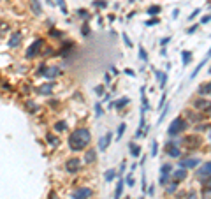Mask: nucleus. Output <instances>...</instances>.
Segmentation results:
<instances>
[{
	"label": "nucleus",
	"instance_id": "nucleus-14",
	"mask_svg": "<svg viewBox=\"0 0 211 199\" xmlns=\"http://www.w3.org/2000/svg\"><path fill=\"white\" fill-rule=\"evenodd\" d=\"M30 7H32V11H34L37 16H40V14H42V5H40V0H30Z\"/></svg>",
	"mask_w": 211,
	"mask_h": 199
},
{
	"label": "nucleus",
	"instance_id": "nucleus-27",
	"mask_svg": "<svg viewBox=\"0 0 211 199\" xmlns=\"http://www.w3.org/2000/svg\"><path fill=\"white\" fill-rule=\"evenodd\" d=\"M129 102H130V99H129V97H123L121 100H118V102H115V106L118 108V109H121V108H125V106H127Z\"/></svg>",
	"mask_w": 211,
	"mask_h": 199
},
{
	"label": "nucleus",
	"instance_id": "nucleus-50",
	"mask_svg": "<svg viewBox=\"0 0 211 199\" xmlns=\"http://www.w3.org/2000/svg\"><path fill=\"white\" fill-rule=\"evenodd\" d=\"M208 21H211V14H208V16H204V18L201 20V23H208Z\"/></svg>",
	"mask_w": 211,
	"mask_h": 199
},
{
	"label": "nucleus",
	"instance_id": "nucleus-39",
	"mask_svg": "<svg viewBox=\"0 0 211 199\" xmlns=\"http://www.w3.org/2000/svg\"><path fill=\"white\" fill-rule=\"evenodd\" d=\"M167 180H169V175H160L158 183H160V185H167Z\"/></svg>",
	"mask_w": 211,
	"mask_h": 199
},
{
	"label": "nucleus",
	"instance_id": "nucleus-56",
	"mask_svg": "<svg viewBox=\"0 0 211 199\" xmlns=\"http://www.w3.org/2000/svg\"><path fill=\"white\" fill-rule=\"evenodd\" d=\"M187 199H195V194H193V192H192V194H188V198H187Z\"/></svg>",
	"mask_w": 211,
	"mask_h": 199
},
{
	"label": "nucleus",
	"instance_id": "nucleus-33",
	"mask_svg": "<svg viewBox=\"0 0 211 199\" xmlns=\"http://www.w3.org/2000/svg\"><path fill=\"white\" fill-rule=\"evenodd\" d=\"M81 34H83L85 37L90 35V25H88V23H83V27H81Z\"/></svg>",
	"mask_w": 211,
	"mask_h": 199
},
{
	"label": "nucleus",
	"instance_id": "nucleus-4",
	"mask_svg": "<svg viewBox=\"0 0 211 199\" xmlns=\"http://www.w3.org/2000/svg\"><path fill=\"white\" fill-rule=\"evenodd\" d=\"M92 194H93V192H92L90 187H79L77 190L72 192L71 198H72V199H90V198H92Z\"/></svg>",
	"mask_w": 211,
	"mask_h": 199
},
{
	"label": "nucleus",
	"instance_id": "nucleus-32",
	"mask_svg": "<svg viewBox=\"0 0 211 199\" xmlns=\"http://www.w3.org/2000/svg\"><path fill=\"white\" fill-rule=\"evenodd\" d=\"M160 11H162V9H160V5H151V7L148 9V14H150V16H155V14H158Z\"/></svg>",
	"mask_w": 211,
	"mask_h": 199
},
{
	"label": "nucleus",
	"instance_id": "nucleus-58",
	"mask_svg": "<svg viewBox=\"0 0 211 199\" xmlns=\"http://www.w3.org/2000/svg\"><path fill=\"white\" fill-rule=\"evenodd\" d=\"M208 72H211V67H210V71H208Z\"/></svg>",
	"mask_w": 211,
	"mask_h": 199
},
{
	"label": "nucleus",
	"instance_id": "nucleus-21",
	"mask_svg": "<svg viewBox=\"0 0 211 199\" xmlns=\"http://www.w3.org/2000/svg\"><path fill=\"white\" fill-rule=\"evenodd\" d=\"M181 57H183V67H187L192 58V51H181Z\"/></svg>",
	"mask_w": 211,
	"mask_h": 199
},
{
	"label": "nucleus",
	"instance_id": "nucleus-6",
	"mask_svg": "<svg viewBox=\"0 0 211 199\" xmlns=\"http://www.w3.org/2000/svg\"><path fill=\"white\" fill-rule=\"evenodd\" d=\"M79 167H81V160L77 159V157H71V159L65 162V171L67 173H77Z\"/></svg>",
	"mask_w": 211,
	"mask_h": 199
},
{
	"label": "nucleus",
	"instance_id": "nucleus-31",
	"mask_svg": "<svg viewBox=\"0 0 211 199\" xmlns=\"http://www.w3.org/2000/svg\"><path fill=\"white\" fill-rule=\"evenodd\" d=\"M77 16L83 18V20H88V18H90V13H88L86 9H77Z\"/></svg>",
	"mask_w": 211,
	"mask_h": 199
},
{
	"label": "nucleus",
	"instance_id": "nucleus-19",
	"mask_svg": "<svg viewBox=\"0 0 211 199\" xmlns=\"http://www.w3.org/2000/svg\"><path fill=\"white\" fill-rule=\"evenodd\" d=\"M25 106H26V109H28L30 113H35V111L39 109V108H37V104H35V102H34L32 99H28V100H26V102H25Z\"/></svg>",
	"mask_w": 211,
	"mask_h": 199
},
{
	"label": "nucleus",
	"instance_id": "nucleus-5",
	"mask_svg": "<svg viewBox=\"0 0 211 199\" xmlns=\"http://www.w3.org/2000/svg\"><path fill=\"white\" fill-rule=\"evenodd\" d=\"M181 141H169V143H165V153L169 155V157H174V159H178L181 153H179V150H178V146L176 144H179Z\"/></svg>",
	"mask_w": 211,
	"mask_h": 199
},
{
	"label": "nucleus",
	"instance_id": "nucleus-12",
	"mask_svg": "<svg viewBox=\"0 0 211 199\" xmlns=\"http://www.w3.org/2000/svg\"><path fill=\"white\" fill-rule=\"evenodd\" d=\"M60 74H62V71H60L58 67H48L46 72H44V76H46L48 80H55V78H58Z\"/></svg>",
	"mask_w": 211,
	"mask_h": 199
},
{
	"label": "nucleus",
	"instance_id": "nucleus-59",
	"mask_svg": "<svg viewBox=\"0 0 211 199\" xmlns=\"http://www.w3.org/2000/svg\"><path fill=\"white\" fill-rule=\"evenodd\" d=\"M127 199H129V198H127Z\"/></svg>",
	"mask_w": 211,
	"mask_h": 199
},
{
	"label": "nucleus",
	"instance_id": "nucleus-37",
	"mask_svg": "<svg viewBox=\"0 0 211 199\" xmlns=\"http://www.w3.org/2000/svg\"><path fill=\"white\" fill-rule=\"evenodd\" d=\"M102 113H104V109H102L100 102H97L95 104V116H102Z\"/></svg>",
	"mask_w": 211,
	"mask_h": 199
},
{
	"label": "nucleus",
	"instance_id": "nucleus-48",
	"mask_svg": "<svg viewBox=\"0 0 211 199\" xmlns=\"http://www.w3.org/2000/svg\"><path fill=\"white\" fill-rule=\"evenodd\" d=\"M195 30H197V25H192V27H190V28L187 30V34H193Z\"/></svg>",
	"mask_w": 211,
	"mask_h": 199
},
{
	"label": "nucleus",
	"instance_id": "nucleus-60",
	"mask_svg": "<svg viewBox=\"0 0 211 199\" xmlns=\"http://www.w3.org/2000/svg\"><path fill=\"white\" fill-rule=\"evenodd\" d=\"M210 138H211V136H210Z\"/></svg>",
	"mask_w": 211,
	"mask_h": 199
},
{
	"label": "nucleus",
	"instance_id": "nucleus-46",
	"mask_svg": "<svg viewBox=\"0 0 211 199\" xmlns=\"http://www.w3.org/2000/svg\"><path fill=\"white\" fill-rule=\"evenodd\" d=\"M164 104H165V95H162V99H160V102H158V109H162Z\"/></svg>",
	"mask_w": 211,
	"mask_h": 199
},
{
	"label": "nucleus",
	"instance_id": "nucleus-20",
	"mask_svg": "<svg viewBox=\"0 0 211 199\" xmlns=\"http://www.w3.org/2000/svg\"><path fill=\"white\" fill-rule=\"evenodd\" d=\"M139 153H141V146L130 143V155H132V157H139Z\"/></svg>",
	"mask_w": 211,
	"mask_h": 199
},
{
	"label": "nucleus",
	"instance_id": "nucleus-41",
	"mask_svg": "<svg viewBox=\"0 0 211 199\" xmlns=\"http://www.w3.org/2000/svg\"><path fill=\"white\" fill-rule=\"evenodd\" d=\"M178 183H179V181H176V180H174L173 185H169V187H167V192H174V190L178 189Z\"/></svg>",
	"mask_w": 211,
	"mask_h": 199
},
{
	"label": "nucleus",
	"instance_id": "nucleus-25",
	"mask_svg": "<svg viewBox=\"0 0 211 199\" xmlns=\"http://www.w3.org/2000/svg\"><path fill=\"white\" fill-rule=\"evenodd\" d=\"M46 141H48V144H49V146H53V148H57V146H58V139L55 138V136H51V134H48V136H46Z\"/></svg>",
	"mask_w": 211,
	"mask_h": 199
},
{
	"label": "nucleus",
	"instance_id": "nucleus-10",
	"mask_svg": "<svg viewBox=\"0 0 211 199\" xmlns=\"http://www.w3.org/2000/svg\"><path fill=\"white\" fill-rule=\"evenodd\" d=\"M197 176H199V178H210L211 176V162H206V164L197 171Z\"/></svg>",
	"mask_w": 211,
	"mask_h": 199
},
{
	"label": "nucleus",
	"instance_id": "nucleus-49",
	"mask_svg": "<svg viewBox=\"0 0 211 199\" xmlns=\"http://www.w3.org/2000/svg\"><path fill=\"white\" fill-rule=\"evenodd\" d=\"M48 199H58L57 198V192H55V190H49V198Z\"/></svg>",
	"mask_w": 211,
	"mask_h": 199
},
{
	"label": "nucleus",
	"instance_id": "nucleus-45",
	"mask_svg": "<svg viewBox=\"0 0 211 199\" xmlns=\"http://www.w3.org/2000/svg\"><path fill=\"white\" fill-rule=\"evenodd\" d=\"M199 13H201V9H195V11H193L192 14H190V16H188V21H190V20H193V18H195V16H197V14H199Z\"/></svg>",
	"mask_w": 211,
	"mask_h": 199
},
{
	"label": "nucleus",
	"instance_id": "nucleus-29",
	"mask_svg": "<svg viewBox=\"0 0 211 199\" xmlns=\"http://www.w3.org/2000/svg\"><path fill=\"white\" fill-rule=\"evenodd\" d=\"M173 171V166L171 164H164L162 167H160V175H169Z\"/></svg>",
	"mask_w": 211,
	"mask_h": 199
},
{
	"label": "nucleus",
	"instance_id": "nucleus-40",
	"mask_svg": "<svg viewBox=\"0 0 211 199\" xmlns=\"http://www.w3.org/2000/svg\"><path fill=\"white\" fill-rule=\"evenodd\" d=\"M104 88H106V85H99V86H95V94L97 95H102V94H104Z\"/></svg>",
	"mask_w": 211,
	"mask_h": 199
},
{
	"label": "nucleus",
	"instance_id": "nucleus-51",
	"mask_svg": "<svg viewBox=\"0 0 211 199\" xmlns=\"http://www.w3.org/2000/svg\"><path fill=\"white\" fill-rule=\"evenodd\" d=\"M125 74H129V76H135V72L132 69H125Z\"/></svg>",
	"mask_w": 211,
	"mask_h": 199
},
{
	"label": "nucleus",
	"instance_id": "nucleus-15",
	"mask_svg": "<svg viewBox=\"0 0 211 199\" xmlns=\"http://www.w3.org/2000/svg\"><path fill=\"white\" fill-rule=\"evenodd\" d=\"M123 187H125V180L120 178L118 185H116V190H115V199H121V194H123Z\"/></svg>",
	"mask_w": 211,
	"mask_h": 199
},
{
	"label": "nucleus",
	"instance_id": "nucleus-24",
	"mask_svg": "<svg viewBox=\"0 0 211 199\" xmlns=\"http://www.w3.org/2000/svg\"><path fill=\"white\" fill-rule=\"evenodd\" d=\"M139 58L143 60V62H148V53H146V49H144L143 44H139Z\"/></svg>",
	"mask_w": 211,
	"mask_h": 199
},
{
	"label": "nucleus",
	"instance_id": "nucleus-7",
	"mask_svg": "<svg viewBox=\"0 0 211 199\" xmlns=\"http://www.w3.org/2000/svg\"><path fill=\"white\" fill-rule=\"evenodd\" d=\"M21 39H23V34H21V32H14V34L9 37V41H7V46H9V48H18Z\"/></svg>",
	"mask_w": 211,
	"mask_h": 199
},
{
	"label": "nucleus",
	"instance_id": "nucleus-3",
	"mask_svg": "<svg viewBox=\"0 0 211 199\" xmlns=\"http://www.w3.org/2000/svg\"><path fill=\"white\" fill-rule=\"evenodd\" d=\"M187 125H188V123H187L185 120L181 118V116H178V118L173 120V122H171V125H169V134H171V136L179 134L181 130H185V129H187Z\"/></svg>",
	"mask_w": 211,
	"mask_h": 199
},
{
	"label": "nucleus",
	"instance_id": "nucleus-30",
	"mask_svg": "<svg viewBox=\"0 0 211 199\" xmlns=\"http://www.w3.org/2000/svg\"><path fill=\"white\" fill-rule=\"evenodd\" d=\"M157 153H158V141L153 139L151 141V157H157Z\"/></svg>",
	"mask_w": 211,
	"mask_h": 199
},
{
	"label": "nucleus",
	"instance_id": "nucleus-35",
	"mask_svg": "<svg viewBox=\"0 0 211 199\" xmlns=\"http://www.w3.org/2000/svg\"><path fill=\"white\" fill-rule=\"evenodd\" d=\"M125 123H120V127H118V132H116V138H118V141H120V138L123 136V132H125Z\"/></svg>",
	"mask_w": 211,
	"mask_h": 199
},
{
	"label": "nucleus",
	"instance_id": "nucleus-11",
	"mask_svg": "<svg viewBox=\"0 0 211 199\" xmlns=\"http://www.w3.org/2000/svg\"><path fill=\"white\" fill-rule=\"evenodd\" d=\"M195 166H199V159H183L179 160V167H185V169H192Z\"/></svg>",
	"mask_w": 211,
	"mask_h": 199
},
{
	"label": "nucleus",
	"instance_id": "nucleus-13",
	"mask_svg": "<svg viewBox=\"0 0 211 199\" xmlns=\"http://www.w3.org/2000/svg\"><path fill=\"white\" fill-rule=\"evenodd\" d=\"M173 178L176 180V181H181V180L187 178V169L185 167H179V169H176L173 173Z\"/></svg>",
	"mask_w": 211,
	"mask_h": 199
},
{
	"label": "nucleus",
	"instance_id": "nucleus-2",
	"mask_svg": "<svg viewBox=\"0 0 211 199\" xmlns=\"http://www.w3.org/2000/svg\"><path fill=\"white\" fill-rule=\"evenodd\" d=\"M42 46H44V41H42V39H35L32 44H30V46H28V49L25 51V58L34 60L35 57H39V53H40Z\"/></svg>",
	"mask_w": 211,
	"mask_h": 199
},
{
	"label": "nucleus",
	"instance_id": "nucleus-43",
	"mask_svg": "<svg viewBox=\"0 0 211 199\" xmlns=\"http://www.w3.org/2000/svg\"><path fill=\"white\" fill-rule=\"evenodd\" d=\"M211 125H208V123H204V125H202V123H201V125H197V127H195V129H197V130H208V129H210Z\"/></svg>",
	"mask_w": 211,
	"mask_h": 199
},
{
	"label": "nucleus",
	"instance_id": "nucleus-22",
	"mask_svg": "<svg viewBox=\"0 0 211 199\" xmlns=\"http://www.w3.org/2000/svg\"><path fill=\"white\" fill-rule=\"evenodd\" d=\"M104 178H106V181H113L116 178V171L115 169H107L106 175H104Z\"/></svg>",
	"mask_w": 211,
	"mask_h": 199
},
{
	"label": "nucleus",
	"instance_id": "nucleus-57",
	"mask_svg": "<svg viewBox=\"0 0 211 199\" xmlns=\"http://www.w3.org/2000/svg\"><path fill=\"white\" fill-rule=\"evenodd\" d=\"M206 57H211V48H210V51H208V55H206Z\"/></svg>",
	"mask_w": 211,
	"mask_h": 199
},
{
	"label": "nucleus",
	"instance_id": "nucleus-18",
	"mask_svg": "<svg viewBox=\"0 0 211 199\" xmlns=\"http://www.w3.org/2000/svg\"><path fill=\"white\" fill-rule=\"evenodd\" d=\"M95 159H97V152L95 150H88L86 155H85V160L90 164V162H95Z\"/></svg>",
	"mask_w": 211,
	"mask_h": 199
},
{
	"label": "nucleus",
	"instance_id": "nucleus-53",
	"mask_svg": "<svg viewBox=\"0 0 211 199\" xmlns=\"http://www.w3.org/2000/svg\"><path fill=\"white\" fill-rule=\"evenodd\" d=\"M157 23H158V20H150L146 25H148V27H151V25H157Z\"/></svg>",
	"mask_w": 211,
	"mask_h": 199
},
{
	"label": "nucleus",
	"instance_id": "nucleus-8",
	"mask_svg": "<svg viewBox=\"0 0 211 199\" xmlns=\"http://www.w3.org/2000/svg\"><path fill=\"white\" fill-rule=\"evenodd\" d=\"M53 88H55V83H44V85H40V86L35 88V92L40 94V95H49L53 92Z\"/></svg>",
	"mask_w": 211,
	"mask_h": 199
},
{
	"label": "nucleus",
	"instance_id": "nucleus-9",
	"mask_svg": "<svg viewBox=\"0 0 211 199\" xmlns=\"http://www.w3.org/2000/svg\"><path fill=\"white\" fill-rule=\"evenodd\" d=\"M111 139H113V134L111 132H107L104 138H100V141H99V150L100 152H106L107 146H109V143H111Z\"/></svg>",
	"mask_w": 211,
	"mask_h": 199
},
{
	"label": "nucleus",
	"instance_id": "nucleus-52",
	"mask_svg": "<svg viewBox=\"0 0 211 199\" xmlns=\"http://www.w3.org/2000/svg\"><path fill=\"white\" fill-rule=\"evenodd\" d=\"M44 55H46V57H49V55H55V51H53V49H46V51H44Z\"/></svg>",
	"mask_w": 211,
	"mask_h": 199
},
{
	"label": "nucleus",
	"instance_id": "nucleus-26",
	"mask_svg": "<svg viewBox=\"0 0 211 199\" xmlns=\"http://www.w3.org/2000/svg\"><path fill=\"white\" fill-rule=\"evenodd\" d=\"M55 130H57V132H63V130H67V123L62 122V120L57 122V123H55Z\"/></svg>",
	"mask_w": 211,
	"mask_h": 199
},
{
	"label": "nucleus",
	"instance_id": "nucleus-44",
	"mask_svg": "<svg viewBox=\"0 0 211 199\" xmlns=\"http://www.w3.org/2000/svg\"><path fill=\"white\" fill-rule=\"evenodd\" d=\"M169 41H171V37H164V39L160 41V44H162V48H165V46L169 44Z\"/></svg>",
	"mask_w": 211,
	"mask_h": 199
},
{
	"label": "nucleus",
	"instance_id": "nucleus-36",
	"mask_svg": "<svg viewBox=\"0 0 211 199\" xmlns=\"http://www.w3.org/2000/svg\"><path fill=\"white\" fill-rule=\"evenodd\" d=\"M121 37H123V41H125V46H127V48H132V46H134V44H132V41L129 39V35H127L125 32L121 34Z\"/></svg>",
	"mask_w": 211,
	"mask_h": 199
},
{
	"label": "nucleus",
	"instance_id": "nucleus-47",
	"mask_svg": "<svg viewBox=\"0 0 211 199\" xmlns=\"http://www.w3.org/2000/svg\"><path fill=\"white\" fill-rule=\"evenodd\" d=\"M104 81H106V85H107V83H111V74H107V72H106V74H104Z\"/></svg>",
	"mask_w": 211,
	"mask_h": 199
},
{
	"label": "nucleus",
	"instance_id": "nucleus-1",
	"mask_svg": "<svg viewBox=\"0 0 211 199\" xmlns=\"http://www.w3.org/2000/svg\"><path fill=\"white\" fill-rule=\"evenodd\" d=\"M90 141H92V132H90V129L79 127V129H76V130L71 132L67 143H69V148H71L72 152H81V150H85V148L90 144Z\"/></svg>",
	"mask_w": 211,
	"mask_h": 199
},
{
	"label": "nucleus",
	"instance_id": "nucleus-28",
	"mask_svg": "<svg viewBox=\"0 0 211 199\" xmlns=\"http://www.w3.org/2000/svg\"><path fill=\"white\" fill-rule=\"evenodd\" d=\"M55 4H57L58 7L62 9V13H63V14H69V9H67V5H65V2H63V0H55Z\"/></svg>",
	"mask_w": 211,
	"mask_h": 199
},
{
	"label": "nucleus",
	"instance_id": "nucleus-54",
	"mask_svg": "<svg viewBox=\"0 0 211 199\" xmlns=\"http://www.w3.org/2000/svg\"><path fill=\"white\" fill-rule=\"evenodd\" d=\"M178 14H179V11H178V9H174V11H173V18H174V20L178 18Z\"/></svg>",
	"mask_w": 211,
	"mask_h": 199
},
{
	"label": "nucleus",
	"instance_id": "nucleus-34",
	"mask_svg": "<svg viewBox=\"0 0 211 199\" xmlns=\"http://www.w3.org/2000/svg\"><path fill=\"white\" fill-rule=\"evenodd\" d=\"M158 83H160V85H158L160 88H165V83H167V74H165V72H162V76H160Z\"/></svg>",
	"mask_w": 211,
	"mask_h": 199
},
{
	"label": "nucleus",
	"instance_id": "nucleus-55",
	"mask_svg": "<svg viewBox=\"0 0 211 199\" xmlns=\"http://www.w3.org/2000/svg\"><path fill=\"white\" fill-rule=\"evenodd\" d=\"M123 171H125V162H121V169H120V175H123Z\"/></svg>",
	"mask_w": 211,
	"mask_h": 199
},
{
	"label": "nucleus",
	"instance_id": "nucleus-38",
	"mask_svg": "<svg viewBox=\"0 0 211 199\" xmlns=\"http://www.w3.org/2000/svg\"><path fill=\"white\" fill-rule=\"evenodd\" d=\"M125 185H129V187H134V176H132V175L125 176Z\"/></svg>",
	"mask_w": 211,
	"mask_h": 199
},
{
	"label": "nucleus",
	"instance_id": "nucleus-16",
	"mask_svg": "<svg viewBox=\"0 0 211 199\" xmlns=\"http://www.w3.org/2000/svg\"><path fill=\"white\" fill-rule=\"evenodd\" d=\"M193 106L195 108H199V109H211V102H208V100H195L193 102Z\"/></svg>",
	"mask_w": 211,
	"mask_h": 199
},
{
	"label": "nucleus",
	"instance_id": "nucleus-17",
	"mask_svg": "<svg viewBox=\"0 0 211 199\" xmlns=\"http://www.w3.org/2000/svg\"><path fill=\"white\" fill-rule=\"evenodd\" d=\"M199 94H202V95H211V83L201 85V86H199Z\"/></svg>",
	"mask_w": 211,
	"mask_h": 199
},
{
	"label": "nucleus",
	"instance_id": "nucleus-23",
	"mask_svg": "<svg viewBox=\"0 0 211 199\" xmlns=\"http://www.w3.org/2000/svg\"><path fill=\"white\" fill-rule=\"evenodd\" d=\"M92 5L97 7V9H106V7H107V2H106V0H93Z\"/></svg>",
	"mask_w": 211,
	"mask_h": 199
},
{
	"label": "nucleus",
	"instance_id": "nucleus-42",
	"mask_svg": "<svg viewBox=\"0 0 211 199\" xmlns=\"http://www.w3.org/2000/svg\"><path fill=\"white\" fill-rule=\"evenodd\" d=\"M49 35L51 37H62V32L60 30H49Z\"/></svg>",
	"mask_w": 211,
	"mask_h": 199
}]
</instances>
